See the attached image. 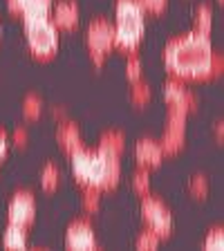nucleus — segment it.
I'll use <instances>...</instances> for the list:
<instances>
[{"instance_id": "nucleus-13", "label": "nucleus", "mask_w": 224, "mask_h": 251, "mask_svg": "<svg viewBox=\"0 0 224 251\" xmlns=\"http://www.w3.org/2000/svg\"><path fill=\"white\" fill-rule=\"evenodd\" d=\"M97 148L110 157H121L125 151V137L121 132H105L99 139V146Z\"/></svg>"}, {"instance_id": "nucleus-15", "label": "nucleus", "mask_w": 224, "mask_h": 251, "mask_svg": "<svg viewBox=\"0 0 224 251\" xmlns=\"http://www.w3.org/2000/svg\"><path fill=\"white\" fill-rule=\"evenodd\" d=\"M54 0H29L23 9L21 18L23 21H31V18H47L52 11Z\"/></svg>"}, {"instance_id": "nucleus-31", "label": "nucleus", "mask_w": 224, "mask_h": 251, "mask_svg": "<svg viewBox=\"0 0 224 251\" xmlns=\"http://www.w3.org/2000/svg\"><path fill=\"white\" fill-rule=\"evenodd\" d=\"M0 34H2V23H0Z\"/></svg>"}, {"instance_id": "nucleus-29", "label": "nucleus", "mask_w": 224, "mask_h": 251, "mask_svg": "<svg viewBox=\"0 0 224 251\" xmlns=\"http://www.w3.org/2000/svg\"><path fill=\"white\" fill-rule=\"evenodd\" d=\"M14 144L16 146H25L27 144V130L25 128H18V130L14 132Z\"/></svg>"}, {"instance_id": "nucleus-8", "label": "nucleus", "mask_w": 224, "mask_h": 251, "mask_svg": "<svg viewBox=\"0 0 224 251\" xmlns=\"http://www.w3.org/2000/svg\"><path fill=\"white\" fill-rule=\"evenodd\" d=\"M65 247L74 251H94L99 249V242H97V235L92 231V225L85 222V220H76L68 226L65 231Z\"/></svg>"}, {"instance_id": "nucleus-4", "label": "nucleus", "mask_w": 224, "mask_h": 251, "mask_svg": "<svg viewBox=\"0 0 224 251\" xmlns=\"http://www.w3.org/2000/svg\"><path fill=\"white\" fill-rule=\"evenodd\" d=\"M25 23V41L36 58H52L58 52V29L52 18H31Z\"/></svg>"}, {"instance_id": "nucleus-21", "label": "nucleus", "mask_w": 224, "mask_h": 251, "mask_svg": "<svg viewBox=\"0 0 224 251\" xmlns=\"http://www.w3.org/2000/svg\"><path fill=\"white\" fill-rule=\"evenodd\" d=\"M188 191H191L193 198L204 200L206 195H209V179L204 177V175H193L191 182H188Z\"/></svg>"}, {"instance_id": "nucleus-19", "label": "nucleus", "mask_w": 224, "mask_h": 251, "mask_svg": "<svg viewBox=\"0 0 224 251\" xmlns=\"http://www.w3.org/2000/svg\"><path fill=\"white\" fill-rule=\"evenodd\" d=\"M150 97H152V92H150V88H148L144 81H135L132 83V88H130V99H132V103L135 105H139V108H144V105L150 101Z\"/></svg>"}, {"instance_id": "nucleus-16", "label": "nucleus", "mask_w": 224, "mask_h": 251, "mask_svg": "<svg viewBox=\"0 0 224 251\" xmlns=\"http://www.w3.org/2000/svg\"><path fill=\"white\" fill-rule=\"evenodd\" d=\"M195 29L202 34H211L213 29V9L209 5H199L195 11Z\"/></svg>"}, {"instance_id": "nucleus-18", "label": "nucleus", "mask_w": 224, "mask_h": 251, "mask_svg": "<svg viewBox=\"0 0 224 251\" xmlns=\"http://www.w3.org/2000/svg\"><path fill=\"white\" fill-rule=\"evenodd\" d=\"M132 188H135V193L139 195V198L150 193V173H148V168L139 166V171L132 175Z\"/></svg>"}, {"instance_id": "nucleus-7", "label": "nucleus", "mask_w": 224, "mask_h": 251, "mask_svg": "<svg viewBox=\"0 0 224 251\" xmlns=\"http://www.w3.org/2000/svg\"><path fill=\"white\" fill-rule=\"evenodd\" d=\"M7 220L9 225H18L29 229L36 220V200L29 191H18L7 204Z\"/></svg>"}, {"instance_id": "nucleus-20", "label": "nucleus", "mask_w": 224, "mask_h": 251, "mask_svg": "<svg viewBox=\"0 0 224 251\" xmlns=\"http://www.w3.org/2000/svg\"><path fill=\"white\" fill-rule=\"evenodd\" d=\"M101 204V191L97 188H83V195H81V206H83L85 213H97Z\"/></svg>"}, {"instance_id": "nucleus-26", "label": "nucleus", "mask_w": 224, "mask_h": 251, "mask_svg": "<svg viewBox=\"0 0 224 251\" xmlns=\"http://www.w3.org/2000/svg\"><path fill=\"white\" fill-rule=\"evenodd\" d=\"M146 14H162L164 9L168 7V0H139Z\"/></svg>"}, {"instance_id": "nucleus-12", "label": "nucleus", "mask_w": 224, "mask_h": 251, "mask_svg": "<svg viewBox=\"0 0 224 251\" xmlns=\"http://www.w3.org/2000/svg\"><path fill=\"white\" fill-rule=\"evenodd\" d=\"M56 141L65 152H74L76 148L83 146V139H81V132H78L76 124H72V121H68V119L61 121V126H58Z\"/></svg>"}, {"instance_id": "nucleus-9", "label": "nucleus", "mask_w": 224, "mask_h": 251, "mask_svg": "<svg viewBox=\"0 0 224 251\" xmlns=\"http://www.w3.org/2000/svg\"><path fill=\"white\" fill-rule=\"evenodd\" d=\"M164 99H166L168 105L184 108L186 112L195 110V97L188 92V88L184 85V81H179V78H171V81L164 85Z\"/></svg>"}, {"instance_id": "nucleus-14", "label": "nucleus", "mask_w": 224, "mask_h": 251, "mask_svg": "<svg viewBox=\"0 0 224 251\" xmlns=\"http://www.w3.org/2000/svg\"><path fill=\"white\" fill-rule=\"evenodd\" d=\"M2 245L5 249H25L27 247V229L18 225H9L2 235Z\"/></svg>"}, {"instance_id": "nucleus-10", "label": "nucleus", "mask_w": 224, "mask_h": 251, "mask_svg": "<svg viewBox=\"0 0 224 251\" xmlns=\"http://www.w3.org/2000/svg\"><path fill=\"white\" fill-rule=\"evenodd\" d=\"M135 159L141 168H157L162 166V159H164V152H162V146H159V141L150 139H139L135 146Z\"/></svg>"}, {"instance_id": "nucleus-3", "label": "nucleus", "mask_w": 224, "mask_h": 251, "mask_svg": "<svg viewBox=\"0 0 224 251\" xmlns=\"http://www.w3.org/2000/svg\"><path fill=\"white\" fill-rule=\"evenodd\" d=\"M115 50L132 54L139 50L146 36V9L139 0L115 2Z\"/></svg>"}, {"instance_id": "nucleus-5", "label": "nucleus", "mask_w": 224, "mask_h": 251, "mask_svg": "<svg viewBox=\"0 0 224 251\" xmlns=\"http://www.w3.org/2000/svg\"><path fill=\"white\" fill-rule=\"evenodd\" d=\"M85 43H88L90 56H92L94 65L101 68L112 50H115V25L105 18H97L88 25V34H85Z\"/></svg>"}, {"instance_id": "nucleus-24", "label": "nucleus", "mask_w": 224, "mask_h": 251, "mask_svg": "<svg viewBox=\"0 0 224 251\" xmlns=\"http://www.w3.org/2000/svg\"><path fill=\"white\" fill-rule=\"evenodd\" d=\"M157 247H159V238H157L150 229L144 231V233H139V238H137V249L152 251V249H157Z\"/></svg>"}, {"instance_id": "nucleus-27", "label": "nucleus", "mask_w": 224, "mask_h": 251, "mask_svg": "<svg viewBox=\"0 0 224 251\" xmlns=\"http://www.w3.org/2000/svg\"><path fill=\"white\" fill-rule=\"evenodd\" d=\"M29 2V0H7V9L11 11V14L16 16H21L23 9H25V5Z\"/></svg>"}, {"instance_id": "nucleus-28", "label": "nucleus", "mask_w": 224, "mask_h": 251, "mask_svg": "<svg viewBox=\"0 0 224 251\" xmlns=\"http://www.w3.org/2000/svg\"><path fill=\"white\" fill-rule=\"evenodd\" d=\"M7 148H9V139H7L5 132L0 130V166H2V159L7 155Z\"/></svg>"}, {"instance_id": "nucleus-23", "label": "nucleus", "mask_w": 224, "mask_h": 251, "mask_svg": "<svg viewBox=\"0 0 224 251\" xmlns=\"http://www.w3.org/2000/svg\"><path fill=\"white\" fill-rule=\"evenodd\" d=\"M43 112V101L38 99V97H27L25 101H23V115H25V119H38Z\"/></svg>"}, {"instance_id": "nucleus-6", "label": "nucleus", "mask_w": 224, "mask_h": 251, "mask_svg": "<svg viewBox=\"0 0 224 251\" xmlns=\"http://www.w3.org/2000/svg\"><path fill=\"white\" fill-rule=\"evenodd\" d=\"M141 215H144V222L148 225V229H150L159 240L171 235L173 215L159 198H155V195H150V193L144 195V198H141Z\"/></svg>"}, {"instance_id": "nucleus-11", "label": "nucleus", "mask_w": 224, "mask_h": 251, "mask_svg": "<svg viewBox=\"0 0 224 251\" xmlns=\"http://www.w3.org/2000/svg\"><path fill=\"white\" fill-rule=\"evenodd\" d=\"M78 5L74 0H61L52 9V23L56 25L58 31H70L78 25Z\"/></svg>"}, {"instance_id": "nucleus-30", "label": "nucleus", "mask_w": 224, "mask_h": 251, "mask_svg": "<svg viewBox=\"0 0 224 251\" xmlns=\"http://www.w3.org/2000/svg\"><path fill=\"white\" fill-rule=\"evenodd\" d=\"M215 135H218V139L222 141V124H218V126H215Z\"/></svg>"}, {"instance_id": "nucleus-22", "label": "nucleus", "mask_w": 224, "mask_h": 251, "mask_svg": "<svg viewBox=\"0 0 224 251\" xmlns=\"http://www.w3.org/2000/svg\"><path fill=\"white\" fill-rule=\"evenodd\" d=\"M141 74H144V63H141V58L137 56V52L128 54V63H125V76L135 83V81H139V78H141Z\"/></svg>"}, {"instance_id": "nucleus-25", "label": "nucleus", "mask_w": 224, "mask_h": 251, "mask_svg": "<svg viewBox=\"0 0 224 251\" xmlns=\"http://www.w3.org/2000/svg\"><path fill=\"white\" fill-rule=\"evenodd\" d=\"M204 249L206 251H220L224 247V233L222 229H213L209 235H206V240H204Z\"/></svg>"}, {"instance_id": "nucleus-1", "label": "nucleus", "mask_w": 224, "mask_h": 251, "mask_svg": "<svg viewBox=\"0 0 224 251\" xmlns=\"http://www.w3.org/2000/svg\"><path fill=\"white\" fill-rule=\"evenodd\" d=\"M164 65L168 74L179 81H209L224 68L222 54L213 50L209 34L193 29L168 41L164 50Z\"/></svg>"}, {"instance_id": "nucleus-17", "label": "nucleus", "mask_w": 224, "mask_h": 251, "mask_svg": "<svg viewBox=\"0 0 224 251\" xmlns=\"http://www.w3.org/2000/svg\"><path fill=\"white\" fill-rule=\"evenodd\" d=\"M58 182H61V173H58V168L54 166V164H47V166L43 168V173H41V186H43V191H47V193L56 191Z\"/></svg>"}, {"instance_id": "nucleus-2", "label": "nucleus", "mask_w": 224, "mask_h": 251, "mask_svg": "<svg viewBox=\"0 0 224 251\" xmlns=\"http://www.w3.org/2000/svg\"><path fill=\"white\" fill-rule=\"evenodd\" d=\"M72 157V175L83 188H97V191H110L121 179V162L119 157H110L99 148H76L70 152Z\"/></svg>"}]
</instances>
